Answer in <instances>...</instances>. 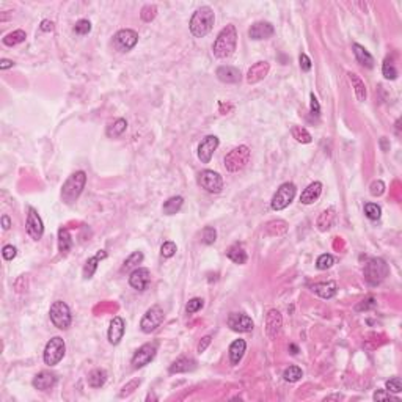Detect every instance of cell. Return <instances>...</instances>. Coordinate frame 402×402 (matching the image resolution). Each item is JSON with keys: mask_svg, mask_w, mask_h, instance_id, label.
<instances>
[{"mask_svg": "<svg viewBox=\"0 0 402 402\" xmlns=\"http://www.w3.org/2000/svg\"><path fill=\"white\" fill-rule=\"evenodd\" d=\"M349 81L352 82V87L355 90V96H357L358 101H366V96H368V91H366V85L365 82L358 77V74H355V72H349Z\"/></svg>", "mask_w": 402, "mask_h": 402, "instance_id": "32", "label": "cell"}, {"mask_svg": "<svg viewBox=\"0 0 402 402\" xmlns=\"http://www.w3.org/2000/svg\"><path fill=\"white\" fill-rule=\"evenodd\" d=\"M311 291L314 294H317L319 297L322 299H332L336 291H338V286L335 282H324V283H314L311 286Z\"/></svg>", "mask_w": 402, "mask_h": 402, "instance_id": "26", "label": "cell"}, {"mask_svg": "<svg viewBox=\"0 0 402 402\" xmlns=\"http://www.w3.org/2000/svg\"><path fill=\"white\" fill-rule=\"evenodd\" d=\"M299 61H300V68H302V71H305V72H308V71L311 69V66H313L310 57H308L306 54H300Z\"/></svg>", "mask_w": 402, "mask_h": 402, "instance_id": "54", "label": "cell"}, {"mask_svg": "<svg viewBox=\"0 0 402 402\" xmlns=\"http://www.w3.org/2000/svg\"><path fill=\"white\" fill-rule=\"evenodd\" d=\"M386 390L390 393H400L402 391V382L399 377H391L390 380H386Z\"/></svg>", "mask_w": 402, "mask_h": 402, "instance_id": "49", "label": "cell"}, {"mask_svg": "<svg viewBox=\"0 0 402 402\" xmlns=\"http://www.w3.org/2000/svg\"><path fill=\"white\" fill-rule=\"evenodd\" d=\"M269 71H270V65L267 63V61H258V63H255L249 69V72H247V82L258 84L261 81H264L266 75L269 74Z\"/></svg>", "mask_w": 402, "mask_h": 402, "instance_id": "19", "label": "cell"}, {"mask_svg": "<svg viewBox=\"0 0 402 402\" xmlns=\"http://www.w3.org/2000/svg\"><path fill=\"white\" fill-rule=\"evenodd\" d=\"M302 376H303V373H302V369L299 366H289V368L285 369V373H283V379L286 382H291V383L299 382L302 379Z\"/></svg>", "mask_w": 402, "mask_h": 402, "instance_id": "39", "label": "cell"}, {"mask_svg": "<svg viewBox=\"0 0 402 402\" xmlns=\"http://www.w3.org/2000/svg\"><path fill=\"white\" fill-rule=\"evenodd\" d=\"M39 28L43 30V32H52V30H54V22L49 21V19H44V21L41 22Z\"/></svg>", "mask_w": 402, "mask_h": 402, "instance_id": "57", "label": "cell"}, {"mask_svg": "<svg viewBox=\"0 0 402 402\" xmlns=\"http://www.w3.org/2000/svg\"><path fill=\"white\" fill-rule=\"evenodd\" d=\"M196 368V361L187 357H181L178 360H175L168 368L170 374H179V373H189V371H193Z\"/></svg>", "mask_w": 402, "mask_h": 402, "instance_id": "24", "label": "cell"}, {"mask_svg": "<svg viewBox=\"0 0 402 402\" xmlns=\"http://www.w3.org/2000/svg\"><path fill=\"white\" fill-rule=\"evenodd\" d=\"M140 16L145 22H151L154 18L157 16V8L154 7V5H145L142 8V13H140Z\"/></svg>", "mask_w": 402, "mask_h": 402, "instance_id": "44", "label": "cell"}, {"mask_svg": "<svg viewBox=\"0 0 402 402\" xmlns=\"http://www.w3.org/2000/svg\"><path fill=\"white\" fill-rule=\"evenodd\" d=\"M275 33V28L270 22H264V21H259V22H255L250 30H249V36L255 41H261V39H269L272 35Z\"/></svg>", "mask_w": 402, "mask_h": 402, "instance_id": "18", "label": "cell"}, {"mask_svg": "<svg viewBox=\"0 0 402 402\" xmlns=\"http://www.w3.org/2000/svg\"><path fill=\"white\" fill-rule=\"evenodd\" d=\"M107 382V373L104 369H93L88 374V385L91 388H101Z\"/></svg>", "mask_w": 402, "mask_h": 402, "instance_id": "34", "label": "cell"}, {"mask_svg": "<svg viewBox=\"0 0 402 402\" xmlns=\"http://www.w3.org/2000/svg\"><path fill=\"white\" fill-rule=\"evenodd\" d=\"M283 327V317L278 310H270L266 314V333L270 339L276 338Z\"/></svg>", "mask_w": 402, "mask_h": 402, "instance_id": "17", "label": "cell"}, {"mask_svg": "<svg viewBox=\"0 0 402 402\" xmlns=\"http://www.w3.org/2000/svg\"><path fill=\"white\" fill-rule=\"evenodd\" d=\"M327 400H330V399H343V396L341 394H333V396H329V397H326Z\"/></svg>", "mask_w": 402, "mask_h": 402, "instance_id": "61", "label": "cell"}, {"mask_svg": "<svg viewBox=\"0 0 402 402\" xmlns=\"http://www.w3.org/2000/svg\"><path fill=\"white\" fill-rule=\"evenodd\" d=\"M149 283H151V273L145 267H137L129 275V285L135 291H140V292L146 291L148 286H149Z\"/></svg>", "mask_w": 402, "mask_h": 402, "instance_id": "16", "label": "cell"}, {"mask_svg": "<svg viewBox=\"0 0 402 402\" xmlns=\"http://www.w3.org/2000/svg\"><path fill=\"white\" fill-rule=\"evenodd\" d=\"M72 249V239L68 228H60L58 229V252L61 256H66L69 250Z\"/></svg>", "mask_w": 402, "mask_h": 402, "instance_id": "29", "label": "cell"}, {"mask_svg": "<svg viewBox=\"0 0 402 402\" xmlns=\"http://www.w3.org/2000/svg\"><path fill=\"white\" fill-rule=\"evenodd\" d=\"M217 79L223 84H237L240 82V71L233 66H220L217 68Z\"/></svg>", "mask_w": 402, "mask_h": 402, "instance_id": "22", "label": "cell"}, {"mask_svg": "<svg viewBox=\"0 0 402 402\" xmlns=\"http://www.w3.org/2000/svg\"><path fill=\"white\" fill-rule=\"evenodd\" d=\"M369 192L373 196H380L385 193V184L382 181H374L373 184H371V187H369Z\"/></svg>", "mask_w": 402, "mask_h": 402, "instance_id": "50", "label": "cell"}, {"mask_svg": "<svg viewBox=\"0 0 402 402\" xmlns=\"http://www.w3.org/2000/svg\"><path fill=\"white\" fill-rule=\"evenodd\" d=\"M165 319V313L159 305L151 306L149 310L143 314L142 320H140V330L146 335L156 332Z\"/></svg>", "mask_w": 402, "mask_h": 402, "instance_id": "9", "label": "cell"}, {"mask_svg": "<svg viewBox=\"0 0 402 402\" xmlns=\"http://www.w3.org/2000/svg\"><path fill=\"white\" fill-rule=\"evenodd\" d=\"M311 102H310V112H311V115H314V116H319L320 115V105H319V101H317V98L313 95L311 93Z\"/></svg>", "mask_w": 402, "mask_h": 402, "instance_id": "55", "label": "cell"}, {"mask_svg": "<svg viewBox=\"0 0 402 402\" xmlns=\"http://www.w3.org/2000/svg\"><path fill=\"white\" fill-rule=\"evenodd\" d=\"M352 49H353V54H355V58H357V61L358 63L361 65V66H365V68H374V57L371 55L363 46H360L358 43H353L352 44Z\"/></svg>", "mask_w": 402, "mask_h": 402, "instance_id": "25", "label": "cell"}, {"mask_svg": "<svg viewBox=\"0 0 402 402\" xmlns=\"http://www.w3.org/2000/svg\"><path fill=\"white\" fill-rule=\"evenodd\" d=\"M125 330H126L125 320H123L119 316L113 317L110 322V327H109V343L113 346L119 344L123 336H125Z\"/></svg>", "mask_w": 402, "mask_h": 402, "instance_id": "20", "label": "cell"}, {"mask_svg": "<svg viewBox=\"0 0 402 402\" xmlns=\"http://www.w3.org/2000/svg\"><path fill=\"white\" fill-rule=\"evenodd\" d=\"M215 240H217V231H215L212 226H206L201 231V242L205 245H212Z\"/></svg>", "mask_w": 402, "mask_h": 402, "instance_id": "42", "label": "cell"}, {"mask_svg": "<svg viewBox=\"0 0 402 402\" xmlns=\"http://www.w3.org/2000/svg\"><path fill=\"white\" fill-rule=\"evenodd\" d=\"M219 138L215 135H208L205 137L203 140H201L199 146H198V159L201 160V164H209L212 156H214V151L219 148Z\"/></svg>", "mask_w": 402, "mask_h": 402, "instance_id": "15", "label": "cell"}, {"mask_svg": "<svg viewBox=\"0 0 402 402\" xmlns=\"http://www.w3.org/2000/svg\"><path fill=\"white\" fill-rule=\"evenodd\" d=\"M333 264H335V258H333L332 255H329V253L320 255V256L317 258V261H316V267H317L319 270H327V269H330Z\"/></svg>", "mask_w": 402, "mask_h": 402, "instance_id": "43", "label": "cell"}, {"mask_svg": "<svg viewBox=\"0 0 402 402\" xmlns=\"http://www.w3.org/2000/svg\"><path fill=\"white\" fill-rule=\"evenodd\" d=\"M390 273V267L382 258H371L363 269V275L366 278V282L373 286L380 285L386 276Z\"/></svg>", "mask_w": 402, "mask_h": 402, "instance_id": "4", "label": "cell"}, {"mask_svg": "<svg viewBox=\"0 0 402 402\" xmlns=\"http://www.w3.org/2000/svg\"><path fill=\"white\" fill-rule=\"evenodd\" d=\"M25 38H27V35H25L24 30H14V32L8 33L4 38V44L5 46H10V48H13V46H18V44L24 43Z\"/></svg>", "mask_w": 402, "mask_h": 402, "instance_id": "36", "label": "cell"}, {"mask_svg": "<svg viewBox=\"0 0 402 402\" xmlns=\"http://www.w3.org/2000/svg\"><path fill=\"white\" fill-rule=\"evenodd\" d=\"M377 305V302H376V299H373V297H368V299H365V300H361L358 305H357V308H355V310L357 311H363V310H371V308H374Z\"/></svg>", "mask_w": 402, "mask_h": 402, "instance_id": "51", "label": "cell"}, {"mask_svg": "<svg viewBox=\"0 0 402 402\" xmlns=\"http://www.w3.org/2000/svg\"><path fill=\"white\" fill-rule=\"evenodd\" d=\"M140 383H142L140 379H135V380L129 382L128 385H125V386H123V388H121L119 396H121V397H126V396L132 394V393L135 391V388H138V385H140Z\"/></svg>", "mask_w": 402, "mask_h": 402, "instance_id": "48", "label": "cell"}, {"mask_svg": "<svg viewBox=\"0 0 402 402\" xmlns=\"http://www.w3.org/2000/svg\"><path fill=\"white\" fill-rule=\"evenodd\" d=\"M211 336H205V338H201V341L198 343V346H196V352L198 353H203L208 347H209V344H211Z\"/></svg>", "mask_w": 402, "mask_h": 402, "instance_id": "56", "label": "cell"}, {"mask_svg": "<svg viewBox=\"0 0 402 402\" xmlns=\"http://www.w3.org/2000/svg\"><path fill=\"white\" fill-rule=\"evenodd\" d=\"M237 46V30L233 24H228L225 28H222V32L219 36L215 38L214 46H212V52L217 58H228L234 54Z\"/></svg>", "mask_w": 402, "mask_h": 402, "instance_id": "1", "label": "cell"}, {"mask_svg": "<svg viewBox=\"0 0 402 402\" xmlns=\"http://www.w3.org/2000/svg\"><path fill=\"white\" fill-rule=\"evenodd\" d=\"M184 205V198L182 196H172V198H168L164 206H162V211L165 215H175L181 211Z\"/></svg>", "mask_w": 402, "mask_h": 402, "instance_id": "33", "label": "cell"}, {"mask_svg": "<svg viewBox=\"0 0 402 402\" xmlns=\"http://www.w3.org/2000/svg\"><path fill=\"white\" fill-rule=\"evenodd\" d=\"M126 129H128V121L125 118H118L113 125H110L109 128H107V137L116 138V137L125 134Z\"/></svg>", "mask_w": 402, "mask_h": 402, "instance_id": "35", "label": "cell"}, {"mask_svg": "<svg viewBox=\"0 0 402 402\" xmlns=\"http://www.w3.org/2000/svg\"><path fill=\"white\" fill-rule=\"evenodd\" d=\"M49 316H51L52 324H54L57 329H60V330L69 329L71 322H72V316H71L69 306L65 302H61V300H57V302H54L51 305Z\"/></svg>", "mask_w": 402, "mask_h": 402, "instance_id": "6", "label": "cell"}, {"mask_svg": "<svg viewBox=\"0 0 402 402\" xmlns=\"http://www.w3.org/2000/svg\"><path fill=\"white\" fill-rule=\"evenodd\" d=\"M247 350V343H245V339H236V341L229 346V361L231 365H239L242 357H244V353Z\"/></svg>", "mask_w": 402, "mask_h": 402, "instance_id": "27", "label": "cell"}, {"mask_svg": "<svg viewBox=\"0 0 402 402\" xmlns=\"http://www.w3.org/2000/svg\"><path fill=\"white\" fill-rule=\"evenodd\" d=\"M382 74L386 81H394L396 77H397V69L393 63V60L390 57H386L385 61H383V65H382Z\"/></svg>", "mask_w": 402, "mask_h": 402, "instance_id": "38", "label": "cell"}, {"mask_svg": "<svg viewBox=\"0 0 402 402\" xmlns=\"http://www.w3.org/2000/svg\"><path fill=\"white\" fill-rule=\"evenodd\" d=\"M2 255L7 261H11L16 258L18 255V250H16V247H13V245H5L4 247V250H2Z\"/></svg>", "mask_w": 402, "mask_h": 402, "instance_id": "53", "label": "cell"}, {"mask_svg": "<svg viewBox=\"0 0 402 402\" xmlns=\"http://www.w3.org/2000/svg\"><path fill=\"white\" fill-rule=\"evenodd\" d=\"M176 250H178V249H176V244L172 242V240H167V242H164L162 247H160V255H162L164 258H172V256H175Z\"/></svg>", "mask_w": 402, "mask_h": 402, "instance_id": "45", "label": "cell"}, {"mask_svg": "<svg viewBox=\"0 0 402 402\" xmlns=\"http://www.w3.org/2000/svg\"><path fill=\"white\" fill-rule=\"evenodd\" d=\"M33 386L39 391H49L51 388H54L57 383V377L52 373H48V371H43L38 376H35L33 379Z\"/></svg>", "mask_w": 402, "mask_h": 402, "instance_id": "21", "label": "cell"}, {"mask_svg": "<svg viewBox=\"0 0 402 402\" xmlns=\"http://www.w3.org/2000/svg\"><path fill=\"white\" fill-rule=\"evenodd\" d=\"M198 184L209 193H220L223 189V179L217 172L212 170H203L198 175Z\"/></svg>", "mask_w": 402, "mask_h": 402, "instance_id": "10", "label": "cell"}, {"mask_svg": "<svg viewBox=\"0 0 402 402\" xmlns=\"http://www.w3.org/2000/svg\"><path fill=\"white\" fill-rule=\"evenodd\" d=\"M322 193V184L319 181L316 182H311L308 187L302 192L300 195V201L303 205H313L314 201H317V198L320 196Z\"/></svg>", "mask_w": 402, "mask_h": 402, "instance_id": "23", "label": "cell"}, {"mask_svg": "<svg viewBox=\"0 0 402 402\" xmlns=\"http://www.w3.org/2000/svg\"><path fill=\"white\" fill-rule=\"evenodd\" d=\"M335 220H336V211L333 208H329V209H326L319 215L316 225H317V228L320 231H327V229H330L333 226Z\"/></svg>", "mask_w": 402, "mask_h": 402, "instance_id": "30", "label": "cell"}, {"mask_svg": "<svg viewBox=\"0 0 402 402\" xmlns=\"http://www.w3.org/2000/svg\"><path fill=\"white\" fill-rule=\"evenodd\" d=\"M296 192H297L296 184H292V182L282 184L280 187H278V190L275 192L272 201H270L272 209L273 211H283V209H286L292 203L294 196H296Z\"/></svg>", "mask_w": 402, "mask_h": 402, "instance_id": "7", "label": "cell"}, {"mask_svg": "<svg viewBox=\"0 0 402 402\" xmlns=\"http://www.w3.org/2000/svg\"><path fill=\"white\" fill-rule=\"evenodd\" d=\"M113 43H115L116 51L129 52L131 49L135 48V44L138 43V33L135 32V30H131V28L119 30V32L113 36Z\"/></svg>", "mask_w": 402, "mask_h": 402, "instance_id": "12", "label": "cell"}, {"mask_svg": "<svg viewBox=\"0 0 402 402\" xmlns=\"http://www.w3.org/2000/svg\"><path fill=\"white\" fill-rule=\"evenodd\" d=\"M157 353V344L156 343H148V344H143L140 349H138L134 357H132V368L134 369H140L146 365H149L154 357H156Z\"/></svg>", "mask_w": 402, "mask_h": 402, "instance_id": "11", "label": "cell"}, {"mask_svg": "<svg viewBox=\"0 0 402 402\" xmlns=\"http://www.w3.org/2000/svg\"><path fill=\"white\" fill-rule=\"evenodd\" d=\"M214 21H215V16H214V11L211 7H199L190 19V33L195 36V38H203L206 36L212 27H214Z\"/></svg>", "mask_w": 402, "mask_h": 402, "instance_id": "2", "label": "cell"}, {"mask_svg": "<svg viewBox=\"0 0 402 402\" xmlns=\"http://www.w3.org/2000/svg\"><path fill=\"white\" fill-rule=\"evenodd\" d=\"M365 215L369 220H379L382 215V209L376 203H366L365 205Z\"/></svg>", "mask_w": 402, "mask_h": 402, "instance_id": "41", "label": "cell"}, {"mask_svg": "<svg viewBox=\"0 0 402 402\" xmlns=\"http://www.w3.org/2000/svg\"><path fill=\"white\" fill-rule=\"evenodd\" d=\"M74 32L77 35H88L91 32V24H90V21H87V19L77 21L75 25H74Z\"/></svg>", "mask_w": 402, "mask_h": 402, "instance_id": "46", "label": "cell"}, {"mask_svg": "<svg viewBox=\"0 0 402 402\" xmlns=\"http://www.w3.org/2000/svg\"><path fill=\"white\" fill-rule=\"evenodd\" d=\"M250 160V148L240 145L234 149H231L225 156V168L229 173H237L244 170Z\"/></svg>", "mask_w": 402, "mask_h": 402, "instance_id": "5", "label": "cell"}, {"mask_svg": "<svg viewBox=\"0 0 402 402\" xmlns=\"http://www.w3.org/2000/svg\"><path fill=\"white\" fill-rule=\"evenodd\" d=\"M65 352H66V346H65L63 339H61L60 336L52 338L51 341L46 344V349H44V355H43L44 363L48 366L58 365L61 360H63Z\"/></svg>", "mask_w": 402, "mask_h": 402, "instance_id": "8", "label": "cell"}, {"mask_svg": "<svg viewBox=\"0 0 402 402\" xmlns=\"http://www.w3.org/2000/svg\"><path fill=\"white\" fill-rule=\"evenodd\" d=\"M374 399H376V400H388V399H390V400H396V402L399 400V399L394 397L388 390H377V391L374 393Z\"/></svg>", "mask_w": 402, "mask_h": 402, "instance_id": "52", "label": "cell"}, {"mask_svg": "<svg viewBox=\"0 0 402 402\" xmlns=\"http://www.w3.org/2000/svg\"><path fill=\"white\" fill-rule=\"evenodd\" d=\"M291 134H292V137L296 138L299 143H311V140H313L311 134L308 132L305 128H302V126H292Z\"/></svg>", "mask_w": 402, "mask_h": 402, "instance_id": "37", "label": "cell"}, {"mask_svg": "<svg viewBox=\"0 0 402 402\" xmlns=\"http://www.w3.org/2000/svg\"><path fill=\"white\" fill-rule=\"evenodd\" d=\"M380 146H382V149H383V151L388 149V146H386V138H385V137H383L382 140H380Z\"/></svg>", "mask_w": 402, "mask_h": 402, "instance_id": "60", "label": "cell"}, {"mask_svg": "<svg viewBox=\"0 0 402 402\" xmlns=\"http://www.w3.org/2000/svg\"><path fill=\"white\" fill-rule=\"evenodd\" d=\"M105 258H107V253H105L104 250H99L96 256L90 258V259L85 262L84 272H82L85 280H90V278H91L93 275H95V272H96V269H98V264H99V262H101L102 259H105Z\"/></svg>", "mask_w": 402, "mask_h": 402, "instance_id": "28", "label": "cell"}, {"mask_svg": "<svg viewBox=\"0 0 402 402\" xmlns=\"http://www.w3.org/2000/svg\"><path fill=\"white\" fill-rule=\"evenodd\" d=\"M226 256L233 261V262H236V264H245L247 262V259H249V256H247V252L244 250V247L242 245H239V244H234V245H231L229 249L226 250Z\"/></svg>", "mask_w": 402, "mask_h": 402, "instance_id": "31", "label": "cell"}, {"mask_svg": "<svg viewBox=\"0 0 402 402\" xmlns=\"http://www.w3.org/2000/svg\"><path fill=\"white\" fill-rule=\"evenodd\" d=\"M203 305H205V300H203V299H198V297L190 299L189 303L185 305V311H187L189 314H193V313L199 311L201 308H203Z\"/></svg>", "mask_w": 402, "mask_h": 402, "instance_id": "47", "label": "cell"}, {"mask_svg": "<svg viewBox=\"0 0 402 402\" xmlns=\"http://www.w3.org/2000/svg\"><path fill=\"white\" fill-rule=\"evenodd\" d=\"M143 261V253L142 252H134L131 256H128L123 262V270H129L132 267H137Z\"/></svg>", "mask_w": 402, "mask_h": 402, "instance_id": "40", "label": "cell"}, {"mask_svg": "<svg viewBox=\"0 0 402 402\" xmlns=\"http://www.w3.org/2000/svg\"><path fill=\"white\" fill-rule=\"evenodd\" d=\"M289 347H291V350H292V352H291V353H292V355H296V353H297V352H299V349H297V347H296V346H294V344H291V346H289Z\"/></svg>", "mask_w": 402, "mask_h": 402, "instance_id": "62", "label": "cell"}, {"mask_svg": "<svg viewBox=\"0 0 402 402\" xmlns=\"http://www.w3.org/2000/svg\"><path fill=\"white\" fill-rule=\"evenodd\" d=\"M85 184H87L85 172H75L66 179L63 187H61V198H63L66 205H72L81 196V193L85 189Z\"/></svg>", "mask_w": 402, "mask_h": 402, "instance_id": "3", "label": "cell"}, {"mask_svg": "<svg viewBox=\"0 0 402 402\" xmlns=\"http://www.w3.org/2000/svg\"><path fill=\"white\" fill-rule=\"evenodd\" d=\"M25 229H27V234L32 237L33 240H39L43 237L44 225H43V220H41V217L38 215L36 209H33V208H28Z\"/></svg>", "mask_w": 402, "mask_h": 402, "instance_id": "14", "label": "cell"}, {"mask_svg": "<svg viewBox=\"0 0 402 402\" xmlns=\"http://www.w3.org/2000/svg\"><path fill=\"white\" fill-rule=\"evenodd\" d=\"M13 66H14L13 60H7V58L0 60V69H2V71H5V69H8V68H13Z\"/></svg>", "mask_w": 402, "mask_h": 402, "instance_id": "58", "label": "cell"}, {"mask_svg": "<svg viewBox=\"0 0 402 402\" xmlns=\"http://www.w3.org/2000/svg\"><path fill=\"white\" fill-rule=\"evenodd\" d=\"M2 226H4V229H10V226H11V220H10L8 215H4V217H2Z\"/></svg>", "mask_w": 402, "mask_h": 402, "instance_id": "59", "label": "cell"}, {"mask_svg": "<svg viewBox=\"0 0 402 402\" xmlns=\"http://www.w3.org/2000/svg\"><path fill=\"white\" fill-rule=\"evenodd\" d=\"M226 324L231 330L237 333H249L255 327L252 317L247 316L245 313H231L226 319Z\"/></svg>", "mask_w": 402, "mask_h": 402, "instance_id": "13", "label": "cell"}]
</instances>
